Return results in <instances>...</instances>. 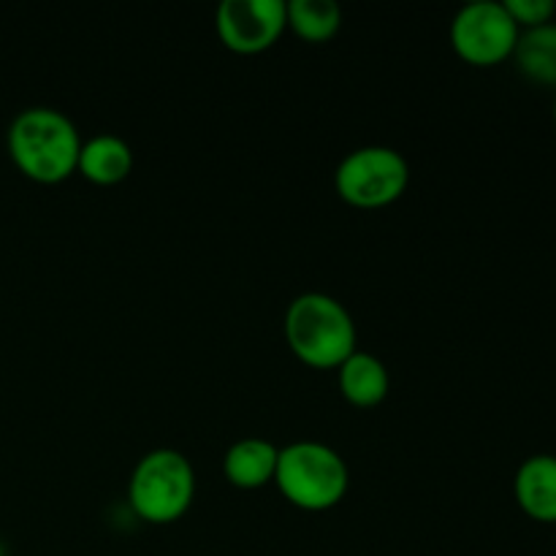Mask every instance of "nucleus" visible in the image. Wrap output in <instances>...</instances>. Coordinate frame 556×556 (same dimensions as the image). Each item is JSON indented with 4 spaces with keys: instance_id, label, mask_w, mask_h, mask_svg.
<instances>
[{
    "instance_id": "f257e3e1",
    "label": "nucleus",
    "mask_w": 556,
    "mask_h": 556,
    "mask_svg": "<svg viewBox=\"0 0 556 556\" xmlns=\"http://www.w3.org/2000/svg\"><path fill=\"white\" fill-rule=\"evenodd\" d=\"M5 147L11 163L27 179L38 185H58L76 174L81 136L60 109L30 106L11 119Z\"/></svg>"
},
{
    "instance_id": "f03ea898",
    "label": "nucleus",
    "mask_w": 556,
    "mask_h": 556,
    "mask_svg": "<svg viewBox=\"0 0 556 556\" xmlns=\"http://www.w3.org/2000/svg\"><path fill=\"white\" fill-rule=\"evenodd\" d=\"M286 340L293 356L313 369H337L356 353V324L342 302L309 291L286 309Z\"/></svg>"
},
{
    "instance_id": "7ed1b4c3",
    "label": "nucleus",
    "mask_w": 556,
    "mask_h": 556,
    "mask_svg": "<svg viewBox=\"0 0 556 556\" xmlns=\"http://www.w3.org/2000/svg\"><path fill=\"white\" fill-rule=\"evenodd\" d=\"M275 483L293 508L320 514L345 500L351 470L345 459L329 445L299 440L280 448Z\"/></svg>"
},
{
    "instance_id": "20e7f679",
    "label": "nucleus",
    "mask_w": 556,
    "mask_h": 556,
    "mask_svg": "<svg viewBox=\"0 0 556 556\" xmlns=\"http://www.w3.org/2000/svg\"><path fill=\"white\" fill-rule=\"evenodd\" d=\"M195 500V470L185 454L155 448L136 462L128 481V503L147 525H174Z\"/></svg>"
},
{
    "instance_id": "39448f33",
    "label": "nucleus",
    "mask_w": 556,
    "mask_h": 556,
    "mask_svg": "<svg viewBox=\"0 0 556 556\" xmlns=\"http://www.w3.org/2000/svg\"><path fill=\"white\" fill-rule=\"evenodd\" d=\"M410 185V166L402 152L369 144L348 152L334 172V188L345 204L380 210L402 199Z\"/></svg>"
},
{
    "instance_id": "423d86ee",
    "label": "nucleus",
    "mask_w": 556,
    "mask_h": 556,
    "mask_svg": "<svg viewBox=\"0 0 556 556\" xmlns=\"http://www.w3.org/2000/svg\"><path fill=\"white\" fill-rule=\"evenodd\" d=\"M521 27L508 14L505 3L476 0L456 11L451 22V47L465 63L489 68L514 58Z\"/></svg>"
},
{
    "instance_id": "0eeeda50",
    "label": "nucleus",
    "mask_w": 556,
    "mask_h": 556,
    "mask_svg": "<svg viewBox=\"0 0 556 556\" xmlns=\"http://www.w3.org/2000/svg\"><path fill=\"white\" fill-rule=\"evenodd\" d=\"M223 47L237 54H261L288 30L282 0H223L215 16Z\"/></svg>"
},
{
    "instance_id": "6e6552de",
    "label": "nucleus",
    "mask_w": 556,
    "mask_h": 556,
    "mask_svg": "<svg viewBox=\"0 0 556 556\" xmlns=\"http://www.w3.org/2000/svg\"><path fill=\"white\" fill-rule=\"evenodd\" d=\"M514 494L519 508L541 525H556V456L535 454L516 470Z\"/></svg>"
},
{
    "instance_id": "1a4fd4ad",
    "label": "nucleus",
    "mask_w": 556,
    "mask_h": 556,
    "mask_svg": "<svg viewBox=\"0 0 556 556\" xmlns=\"http://www.w3.org/2000/svg\"><path fill=\"white\" fill-rule=\"evenodd\" d=\"M130 172H134V150L125 139L114 134H98L81 141L76 174H81L87 182L112 188V185L125 182Z\"/></svg>"
},
{
    "instance_id": "9d476101",
    "label": "nucleus",
    "mask_w": 556,
    "mask_h": 556,
    "mask_svg": "<svg viewBox=\"0 0 556 556\" xmlns=\"http://www.w3.org/2000/svg\"><path fill=\"white\" fill-rule=\"evenodd\" d=\"M277 456H280V448L271 440L242 438L223 456V476L231 486L244 489V492L264 489L266 483H275Z\"/></svg>"
},
{
    "instance_id": "9b49d317",
    "label": "nucleus",
    "mask_w": 556,
    "mask_h": 556,
    "mask_svg": "<svg viewBox=\"0 0 556 556\" xmlns=\"http://www.w3.org/2000/svg\"><path fill=\"white\" fill-rule=\"evenodd\" d=\"M340 391L351 405L375 407L389 396L391 378L386 364L375 353L356 351L337 367Z\"/></svg>"
},
{
    "instance_id": "f8f14e48",
    "label": "nucleus",
    "mask_w": 556,
    "mask_h": 556,
    "mask_svg": "<svg viewBox=\"0 0 556 556\" xmlns=\"http://www.w3.org/2000/svg\"><path fill=\"white\" fill-rule=\"evenodd\" d=\"M514 63L532 85L556 90V22L521 30L514 49Z\"/></svg>"
},
{
    "instance_id": "ddd939ff",
    "label": "nucleus",
    "mask_w": 556,
    "mask_h": 556,
    "mask_svg": "<svg viewBox=\"0 0 556 556\" xmlns=\"http://www.w3.org/2000/svg\"><path fill=\"white\" fill-rule=\"evenodd\" d=\"M288 30L309 43H324L342 27V9L334 0H291L286 3Z\"/></svg>"
},
{
    "instance_id": "4468645a",
    "label": "nucleus",
    "mask_w": 556,
    "mask_h": 556,
    "mask_svg": "<svg viewBox=\"0 0 556 556\" xmlns=\"http://www.w3.org/2000/svg\"><path fill=\"white\" fill-rule=\"evenodd\" d=\"M503 3L521 30L548 25V22H554L556 14L554 0H503Z\"/></svg>"
},
{
    "instance_id": "2eb2a0df",
    "label": "nucleus",
    "mask_w": 556,
    "mask_h": 556,
    "mask_svg": "<svg viewBox=\"0 0 556 556\" xmlns=\"http://www.w3.org/2000/svg\"><path fill=\"white\" fill-rule=\"evenodd\" d=\"M0 556H9V554H5V546H3V543H0Z\"/></svg>"
},
{
    "instance_id": "dca6fc26",
    "label": "nucleus",
    "mask_w": 556,
    "mask_h": 556,
    "mask_svg": "<svg viewBox=\"0 0 556 556\" xmlns=\"http://www.w3.org/2000/svg\"><path fill=\"white\" fill-rule=\"evenodd\" d=\"M554 125H556V98H554Z\"/></svg>"
}]
</instances>
